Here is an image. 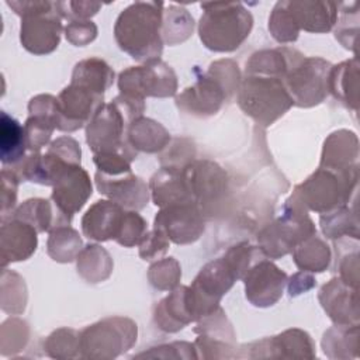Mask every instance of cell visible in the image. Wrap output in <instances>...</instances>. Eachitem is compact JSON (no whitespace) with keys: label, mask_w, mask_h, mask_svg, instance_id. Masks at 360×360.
Returning <instances> with one entry per match:
<instances>
[{"label":"cell","mask_w":360,"mask_h":360,"mask_svg":"<svg viewBox=\"0 0 360 360\" xmlns=\"http://www.w3.org/2000/svg\"><path fill=\"white\" fill-rule=\"evenodd\" d=\"M163 8L162 1H135L125 7L114 24L118 48L142 63L160 59Z\"/></svg>","instance_id":"cell-1"},{"label":"cell","mask_w":360,"mask_h":360,"mask_svg":"<svg viewBox=\"0 0 360 360\" xmlns=\"http://www.w3.org/2000/svg\"><path fill=\"white\" fill-rule=\"evenodd\" d=\"M198 37L212 52H233L250 35L253 15L240 1L201 3Z\"/></svg>","instance_id":"cell-2"},{"label":"cell","mask_w":360,"mask_h":360,"mask_svg":"<svg viewBox=\"0 0 360 360\" xmlns=\"http://www.w3.org/2000/svg\"><path fill=\"white\" fill-rule=\"evenodd\" d=\"M7 6L21 17L20 42L34 55L53 52L65 31L59 1L51 0H7Z\"/></svg>","instance_id":"cell-3"},{"label":"cell","mask_w":360,"mask_h":360,"mask_svg":"<svg viewBox=\"0 0 360 360\" xmlns=\"http://www.w3.org/2000/svg\"><path fill=\"white\" fill-rule=\"evenodd\" d=\"M359 180V166L336 172L318 166L301 184L295 186L290 200L307 211L328 214L336 208L347 205L356 194Z\"/></svg>","instance_id":"cell-4"},{"label":"cell","mask_w":360,"mask_h":360,"mask_svg":"<svg viewBox=\"0 0 360 360\" xmlns=\"http://www.w3.org/2000/svg\"><path fill=\"white\" fill-rule=\"evenodd\" d=\"M136 120L131 107L117 96L110 103H103L86 125V142L93 153L118 152L131 162L138 152L128 142V127Z\"/></svg>","instance_id":"cell-5"},{"label":"cell","mask_w":360,"mask_h":360,"mask_svg":"<svg viewBox=\"0 0 360 360\" xmlns=\"http://www.w3.org/2000/svg\"><path fill=\"white\" fill-rule=\"evenodd\" d=\"M239 108L262 127H270L294 104L278 77L245 75L236 91Z\"/></svg>","instance_id":"cell-6"},{"label":"cell","mask_w":360,"mask_h":360,"mask_svg":"<svg viewBox=\"0 0 360 360\" xmlns=\"http://www.w3.org/2000/svg\"><path fill=\"white\" fill-rule=\"evenodd\" d=\"M316 233L308 211L292 200H287L280 215L264 225L257 233V246L267 259H280Z\"/></svg>","instance_id":"cell-7"},{"label":"cell","mask_w":360,"mask_h":360,"mask_svg":"<svg viewBox=\"0 0 360 360\" xmlns=\"http://www.w3.org/2000/svg\"><path fill=\"white\" fill-rule=\"evenodd\" d=\"M136 338L138 325L131 318H104L80 330L82 359H117L136 343Z\"/></svg>","instance_id":"cell-8"},{"label":"cell","mask_w":360,"mask_h":360,"mask_svg":"<svg viewBox=\"0 0 360 360\" xmlns=\"http://www.w3.org/2000/svg\"><path fill=\"white\" fill-rule=\"evenodd\" d=\"M330 68V62L323 58L301 56L283 79L292 104L301 108L321 104L329 94L328 79Z\"/></svg>","instance_id":"cell-9"},{"label":"cell","mask_w":360,"mask_h":360,"mask_svg":"<svg viewBox=\"0 0 360 360\" xmlns=\"http://www.w3.org/2000/svg\"><path fill=\"white\" fill-rule=\"evenodd\" d=\"M120 94L145 100L146 97L166 98L177 93V76L170 65L162 59L148 60L139 66H129L117 79Z\"/></svg>","instance_id":"cell-10"},{"label":"cell","mask_w":360,"mask_h":360,"mask_svg":"<svg viewBox=\"0 0 360 360\" xmlns=\"http://www.w3.org/2000/svg\"><path fill=\"white\" fill-rule=\"evenodd\" d=\"M316 349L308 332L300 328L287 329L239 346L238 359H315Z\"/></svg>","instance_id":"cell-11"},{"label":"cell","mask_w":360,"mask_h":360,"mask_svg":"<svg viewBox=\"0 0 360 360\" xmlns=\"http://www.w3.org/2000/svg\"><path fill=\"white\" fill-rule=\"evenodd\" d=\"M153 228L176 245H190L198 240L205 229L204 211L193 201L170 204L158 211Z\"/></svg>","instance_id":"cell-12"},{"label":"cell","mask_w":360,"mask_h":360,"mask_svg":"<svg viewBox=\"0 0 360 360\" xmlns=\"http://www.w3.org/2000/svg\"><path fill=\"white\" fill-rule=\"evenodd\" d=\"M188 193L195 204L205 208L219 202L228 191V173L214 160L194 159L181 167Z\"/></svg>","instance_id":"cell-13"},{"label":"cell","mask_w":360,"mask_h":360,"mask_svg":"<svg viewBox=\"0 0 360 360\" xmlns=\"http://www.w3.org/2000/svg\"><path fill=\"white\" fill-rule=\"evenodd\" d=\"M103 103L104 94L70 83L56 97V129L62 132H75L80 129L89 124Z\"/></svg>","instance_id":"cell-14"},{"label":"cell","mask_w":360,"mask_h":360,"mask_svg":"<svg viewBox=\"0 0 360 360\" xmlns=\"http://www.w3.org/2000/svg\"><path fill=\"white\" fill-rule=\"evenodd\" d=\"M288 276L267 257L253 263L242 281L246 300L257 308L273 307L284 294Z\"/></svg>","instance_id":"cell-15"},{"label":"cell","mask_w":360,"mask_h":360,"mask_svg":"<svg viewBox=\"0 0 360 360\" xmlns=\"http://www.w3.org/2000/svg\"><path fill=\"white\" fill-rule=\"evenodd\" d=\"M226 100H229L228 93L208 72L202 73L191 86L174 97L176 107L180 111L198 118L217 114Z\"/></svg>","instance_id":"cell-16"},{"label":"cell","mask_w":360,"mask_h":360,"mask_svg":"<svg viewBox=\"0 0 360 360\" xmlns=\"http://www.w3.org/2000/svg\"><path fill=\"white\" fill-rule=\"evenodd\" d=\"M93 194V184L89 173L82 165H72L66 167L52 186L51 200L55 202L62 215L72 222L76 212H79Z\"/></svg>","instance_id":"cell-17"},{"label":"cell","mask_w":360,"mask_h":360,"mask_svg":"<svg viewBox=\"0 0 360 360\" xmlns=\"http://www.w3.org/2000/svg\"><path fill=\"white\" fill-rule=\"evenodd\" d=\"M94 183L100 194L117 202L124 210L139 211L148 205L150 198L146 181L132 172L121 176H107L96 172Z\"/></svg>","instance_id":"cell-18"},{"label":"cell","mask_w":360,"mask_h":360,"mask_svg":"<svg viewBox=\"0 0 360 360\" xmlns=\"http://www.w3.org/2000/svg\"><path fill=\"white\" fill-rule=\"evenodd\" d=\"M38 248V231L15 218L1 219L0 226V252L1 267L10 263L30 259Z\"/></svg>","instance_id":"cell-19"},{"label":"cell","mask_w":360,"mask_h":360,"mask_svg":"<svg viewBox=\"0 0 360 360\" xmlns=\"http://www.w3.org/2000/svg\"><path fill=\"white\" fill-rule=\"evenodd\" d=\"M318 300L333 323H359L357 288L347 285L339 277L330 278L319 288Z\"/></svg>","instance_id":"cell-20"},{"label":"cell","mask_w":360,"mask_h":360,"mask_svg":"<svg viewBox=\"0 0 360 360\" xmlns=\"http://www.w3.org/2000/svg\"><path fill=\"white\" fill-rule=\"evenodd\" d=\"M124 211L125 210L121 205L108 198L97 200L82 217L80 225L83 235L96 242L115 240Z\"/></svg>","instance_id":"cell-21"},{"label":"cell","mask_w":360,"mask_h":360,"mask_svg":"<svg viewBox=\"0 0 360 360\" xmlns=\"http://www.w3.org/2000/svg\"><path fill=\"white\" fill-rule=\"evenodd\" d=\"M297 27L307 32L323 34L333 30L338 21L339 4L333 1H287Z\"/></svg>","instance_id":"cell-22"},{"label":"cell","mask_w":360,"mask_h":360,"mask_svg":"<svg viewBox=\"0 0 360 360\" xmlns=\"http://www.w3.org/2000/svg\"><path fill=\"white\" fill-rule=\"evenodd\" d=\"M359 139L349 129H338L328 135L321 153V167L342 172L359 166Z\"/></svg>","instance_id":"cell-23"},{"label":"cell","mask_w":360,"mask_h":360,"mask_svg":"<svg viewBox=\"0 0 360 360\" xmlns=\"http://www.w3.org/2000/svg\"><path fill=\"white\" fill-rule=\"evenodd\" d=\"M153 322L166 333H176L193 322L187 304V285H177L156 302Z\"/></svg>","instance_id":"cell-24"},{"label":"cell","mask_w":360,"mask_h":360,"mask_svg":"<svg viewBox=\"0 0 360 360\" xmlns=\"http://www.w3.org/2000/svg\"><path fill=\"white\" fill-rule=\"evenodd\" d=\"M148 186L150 198L159 208L176 202L193 201L186 186L181 167L162 166L156 173H153Z\"/></svg>","instance_id":"cell-25"},{"label":"cell","mask_w":360,"mask_h":360,"mask_svg":"<svg viewBox=\"0 0 360 360\" xmlns=\"http://www.w3.org/2000/svg\"><path fill=\"white\" fill-rule=\"evenodd\" d=\"M304 56L300 51L288 46L260 49L250 55L245 65V75H262L284 79L290 68Z\"/></svg>","instance_id":"cell-26"},{"label":"cell","mask_w":360,"mask_h":360,"mask_svg":"<svg viewBox=\"0 0 360 360\" xmlns=\"http://www.w3.org/2000/svg\"><path fill=\"white\" fill-rule=\"evenodd\" d=\"M6 218H15L32 225L38 233L51 232L53 228L70 225L51 198H28ZM4 219V218H1Z\"/></svg>","instance_id":"cell-27"},{"label":"cell","mask_w":360,"mask_h":360,"mask_svg":"<svg viewBox=\"0 0 360 360\" xmlns=\"http://www.w3.org/2000/svg\"><path fill=\"white\" fill-rule=\"evenodd\" d=\"M328 91L345 107L357 112L359 110V62L357 58L347 59L330 68Z\"/></svg>","instance_id":"cell-28"},{"label":"cell","mask_w":360,"mask_h":360,"mask_svg":"<svg viewBox=\"0 0 360 360\" xmlns=\"http://www.w3.org/2000/svg\"><path fill=\"white\" fill-rule=\"evenodd\" d=\"M127 136L136 152L145 153L162 152L172 141L170 132L160 122L143 115L129 124Z\"/></svg>","instance_id":"cell-29"},{"label":"cell","mask_w":360,"mask_h":360,"mask_svg":"<svg viewBox=\"0 0 360 360\" xmlns=\"http://www.w3.org/2000/svg\"><path fill=\"white\" fill-rule=\"evenodd\" d=\"M28 149L24 125L14 117L1 111L0 114V160L3 167H13L25 158Z\"/></svg>","instance_id":"cell-30"},{"label":"cell","mask_w":360,"mask_h":360,"mask_svg":"<svg viewBox=\"0 0 360 360\" xmlns=\"http://www.w3.org/2000/svg\"><path fill=\"white\" fill-rule=\"evenodd\" d=\"M115 73L101 58H87L77 62L72 72L70 83L104 94L114 83Z\"/></svg>","instance_id":"cell-31"},{"label":"cell","mask_w":360,"mask_h":360,"mask_svg":"<svg viewBox=\"0 0 360 360\" xmlns=\"http://www.w3.org/2000/svg\"><path fill=\"white\" fill-rule=\"evenodd\" d=\"M79 276L90 283L97 284L105 281L114 269V262L110 253L97 243L86 245L76 257Z\"/></svg>","instance_id":"cell-32"},{"label":"cell","mask_w":360,"mask_h":360,"mask_svg":"<svg viewBox=\"0 0 360 360\" xmlns=\"http://www.w3.org/2000/svg\"><path fill=\"white\" fill-rule=\"evenodd\" d=\"M292 262L300 270L309 273L325 271L332 260L330 248L316 233L298 243L292 250Z\"/></svg>","instance_id":"cell-33"},{"label":"cell","mask_w":360,"mask_h":360,"mask_svg":"<svg viewBox=\"0 0 360 360\" xmlns=\"http://www.w3.org/2000/svg\"><path fill=\"white\" fill-rule=\"evenodd\" d=\"M322 349L329 359L357 357L359 323L336 325L322 336Z\"/></svg>","instance_id":"cell-34"},{"label":"cell","mask_w":360,"mask_h":360,"mask_svg":"<svg viewBox=\"0 0 360 360\" xmlns=\"http://www.w3.org/2000/svg\"><path fill=\"white\" fill-rule=\"evenodd\" d=\"M319 225L323 235L328 239H340V238H353L359 239V218L357 207L343 205L328 214H321Z\"/></svg>","instance_id":"cell-35"},{"label":"cell","mask_w":360,"mask_h":360,"mask_svg":"<svg viewBox=\"0 0 360 360\" xmlns=\"http://www.w3.org/2000/svg\"><path fill=\"white\" fill-rule=\"evenodd\" d=\"M194 31V18L187 8L169 4L163 8L162 39L170 46L187 41Z\"/></svg>","instance_id":"cell-36"},{"label":"cell","mask_w":360,"mask_h":360,"mask_svg":"<svg viewBox=\"0 0 360 360\" xmlns=\"http://www.w3.org/2000/svg\"><path fill=\"white\" fill-rule=\"evenodd\" d=\"M82 249V238L70 225H62L49 232L46 240V253L52 260L58 263H70L76 260Z\"/></svg>","instance_id":"cell-37"},{"label":"cell","mask_w":360,"mask_h":360,"mask_svg":"<svg viewBox=\"0 0 360 360\" xmlns=\"http://www.w3.org/2000/svg\"><path fill=\"white\" fill-rule=\"evenodd\" d=\"M27 285L24 278L14 270L3 267L1 270V290L0 307L8 315H20L27 307Z\"/></svg>","instance_id":"cell-38"},{"label":"cell","mask_w":360,"mask_h":360,"mask_svg":"<svg viewBox=\"0 0 360 360\" xmlns=\"http://www.w3.org/2000/svg\"><path fill=\"white\" fill-rule=\"evenodd\" d=\"M44 353L52 359L82 357L80 332L73 328L55 329L42 343Z\"/></svg>","instance_id":"cell-39"},{"label":"cell","mask_w":360,"mask_h":360,"mask_svg":"<svg viewBox=\"0 0 360 360\" xmlns=\"http://www.w3.org/2000/svg\"><path fill=\"white\" fill-rule=\"evenodd\" d=\"M30 340L28 323L17 316L7 318L0 326V353L13 356L25 349Z\"/></svg>","instance_id":"cell-40"},{"label":"cell","mask_w":360,"mask_h":360,"mask_svg":"<svg viewBox=\"0 0 360 360\" xmlns=\"http://www.w3.org/2000/svg\"><path fill=\"white\" fill-rule=\"evenodd\" d=\"M271 37L280 44H288L298 39L300 28L297 27L287 1H277L270 13L269 25H267Z\"/></svg>","instance_id":"cell-41"},{"label":"cell","mask_w":360,"mask_h":360,"mask_svg":"<svg viewBox=\"0 0 360 360\" xmlns=\"http://www.w3.org/2000/svg\"><path fill=\"white\" fill-rule=\"evenodd\" d=\"M180 278L181 267L174 257L159 259L148 269V280L159 291H172L180 284Z\"/></svg>","instance_id":"cell-42"},{"label":"cell","mask_w":360,"mask_h":360,"mask_svg":"<svg viewBox=\"0 0 360 360\" xmlns=\"http://www.w3.org/2000/svg\"><path fill=\"white\" fill-rule=\"evenodd\" d=\"M231 270L233 271L236 280H242L243 276L248 273L250 266L257 260L266 257L259 246H253L252 243L243 240L239 243L232 245L222 256Z\"/></svg>","instance_id":"cell-43"},{"label":"cell","mask_w":360,"mask_h":360,"mask_svg":"<svg viewBox=\"0 0 360 360\" xmlns=\"http://www.w3.org/2000/svg\"><path fill=\"white\" fill-rule=\"evenodd\" d=\"M27 145L30 152H39L51 141L53 131L56 129L52 120L39 115H28L24 124Z\"/></svg>","instance_id":"cell-44"},{"label":"cell","mask_w":360,"mask_h":360,"mask_svg":"<svg viewBox=\"0 0 360 360\" xmlns=\"http://www.w3.org/2000/svg\"><path fill=\"white\" fill-rule=\"evenodd\" d=\"M148 231L146 219L138 211L125 210L115 242L124 248H132L139 243Z\"/></svg>","instance_id":"cell-45"},{"label":"cell","mask_w":360,"mask_h":360,"mask_svg":"<svg viewBox=\"0 0 360 360\" xmlns=\"http://www.w3.org/2000/svg\"><path fill=\"white\" fill-rule=\"evenodd\" d=\"M198 359H238L239 346L204 335H197L194 340Z\"/></svg>","instance_id":"cell-46"},{"label":"cell","mask_w":360,"mask_h":360,"mask_svg":"<svg viewBox=\"0 0 360 360\" xmlns=\"http://www.w3.org/2000/svg\"><path fill=\"white\" fill-rule=\"evenodd\" d=\"M210 75H212L225 89L229 98L238 91L242 75L239 70V65L232 59H219L212 62L208 66L207 70Z\"/></svg>","instance_id":"cell-47"},{"label":"cell","mask_w":360,"mask_h":360,"mask_svg":"<svg viewBox=\"0 0 360 360\" xmlns=\"http://www.w3.org/2000/svg\"><path fill=\"white\" fill-rule=\"evenodd\" d=\"M352 3H339L340 10V18H338L336 21V28H335V38L346 48L350 51H356L354 45H356V37H357V24H352L350 22H356L359 21V18L350 21V18L356 14H359V6L357 3L354 4L353 10H350Z\"/></svg>","instance_id":"cell-48"},{"label":"cell","mask_w":360,"mask_h":360,"mask_svg":"<svg viewBox=\"0 0 360 360\" xmlns=\"http://www.w3.org/2000/svg\"><path fill=\"white\" fill-rule=\"evenodd\" d=\"M134 357L146 359H198L194 343L190 342H170L149 347L145 352L135 354Z\"/></svg>","instance_id":"cell-49"},{"label":"cell","mask_w":360,"mask_h":360,"mask_svg":"<svg viewBox=\"0 0 360 360\" xmlns=\"http://www.w3.org/2000/svg\"><path fill=\"white\" fill-rule=\"evenodd\" d=\"M170 240L158 229L146 231L138 243L139 257L142 260H158L169 250Z\"/></svg>","instance_id":"cell-50"},{"label":"cell","mask_w":360,"mask_h":360,"mask_svg":"<svg viewBox=\"0 0 360 360\" xmlns=\"http://www.w3.org/2000/svg\"><path fill=\"white\" fill-rule=\"evenodd\" d=\"M93 162L97 167V172H101L107 176H121L132 172L131 160L118 152L94 153Z\"/></svg>","instance_id":"cell-51"},{"label":"cell","mask_w":360,"mask_h":360,"mask_svg":"<svg viewBox=\"0 0 360 360\" xmlns=\"http://www.w3.org/2000/svg\"><path fill=\"white\" fill-rule=\"evenodd\" d=\"M98 28L91 20H73L65 27L66 41L75 46H86L97 38Z\"/></svg>","instance_id":"cell-52"},{"label":"cell","mask_w":360,"mask_h":360,"mask_svg":"<svg viewBox=\"0 0 360 360\" xmlns=\"http://www.w3.org/2000/svg\"><path fill=\"white\" fill-rule=\"evenodd\" d=\"M195 158V145L187 138H177L173 141L172 149L160 156L162 166L183 167Z\"/></svg>","instance_id":"cell-53"},{"label":"cell","mask_w":360,"mask_h":360,"mask_svg":"<svg viewBox=\"0 0 360 360\" xmlns=\"http://www.w3.org/2000/svg\"><path fill=\"white\" fill-rule=\"evenodd\" d=\"M20 181L14 170L8 167L1 169V218L8 217L14 211Z\"/></svg>","instance_id":"cell-54"},{"label":"cell","mask_w":360,"mask_h":360,"mask_svg":"<svg viewBox=\"0 0 360 360\" xmlns=\"http://www.w3.org/2000/svg\"><path fill=\"white\" fill-rule=\"evenodd\" d=\"M46 152L58 156L59 159L72 163V165H82V149L79 142L69 136V135H63L56 138L55 141H52L48 145Z\"/></svg>","instance_id":"cell-55"},{"label":"cell","mask_w":360,"mask_h":360,"mask_svg":"<svg viewBox=\"0 0 360 360\" xmlns=\"http://www.w3.org/2000/svg\"><path fill=\"white\" fill-rule=\"evenodd\" d=\"M103 7L97 1H59V8L63 20H90Z\"/></svg>","instance_id":"cell-56"},{"label":"cell","mask_w":360,"mask_h":360,"mask_svg":"<svg viewBox=\"0 0 360 360\" xmlns=\"http://www.w3.org/2000/svg\"><path fill=\"white\" fill-rule=\"evenodd\" d=\"M338 270H339V278L346 283L350 287L357 288L359 283V252L354 249L353 253L346 252L345 255L339 253L338 256Z\"/></svg>","instance_id":"cell-57"},{"label":"cell","mask_w":360,"mask_h":360,"mask_svg":"<svg viewBox=\"0 0 360 360\" xmlns=\"http://www.w3.org/2000/svg\"><path fill=\"white\" fill-rule=\"evenodd\" d=\"M315 285H316V280L309 271L300 270L298 273H294L290 278H287V288H288L290 297H297L302 292H307Z\"/></svg>","instance_id":"cell-58"}]
</instances>
